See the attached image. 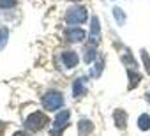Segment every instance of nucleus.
Segmentation results:
<instances>
[{
    "mask_svg": "<svg viewBox=\"0 0 150 136\" xmlns=\"http://www.w3.org/2000/svg\"><path fill=\"white\" fill-rule=\"evenodd\" d=\"M46 124H48V117H46L42 111H34V113H30V115L27 117V120H25V127H27L28 131H32V132L41 131Z\"/></svg>",
    "mask_w": 150,
    "mask_h": 136,
    "instance_id": "1",
    "label": "nucleus"
},
{
    "mask_svg": "<svg viewBox=\"0 0 150 136\" xmlns=\"http://www.w3.org/2000/svg\"><path fill=\"white\" fill-rule=\"evenodd\" d=\"M62 104H64V97H62V94L57 92V90H50V92H46V94L42 96V106H44L48 111H55V110L62 108Z\"/></svg>",
    "mask_w": 150,
    "mask_h": 136,
    "instance_id": "2",
    "label": "nucleus"
},
{
    "mask_svg": "<svg viewBox=\"0 0 150 136\" xmlns=\"http://www.w3.org/2000/svg\"><path fill=\"white\" fill-rule=\"evenodd\" d=\"M87 18H88V13L85 7H71L65 13V21L69 25H81L87 21Z\"/></svg>",
    "mask_w": 150,
    "mask_h": 136,
    "instance_id": "3",
    "label": "nucleus"
},
{
    "mask_svg": "<svg viewBox=\"0 0 150 136\" xmlns=\"http://www.w3.org/2000/svg\"><path fill=\"white\" fill-rule=\"evenodd\" d=\"M69 117H71V113H69L67 110H62V111L57 115L55 122H53V131H51V134H60V132L69 125Z\"/></svg>",
    "mask_w": 150,
    "mask_h": 136,
    "instance_id": "4",
    "label": "nucleus"
},
{
    "mask_svg": "<svg viewBox=\"0 0 150 136\" xmlns=\"http://www.w3.org/2000/svg\"><path fill=\"white\" fill-rule=\"evenodd\" d=\"M101 41V25H99V18L94 16L90 21V34H88V42L90 44H97Z\"/></svg>",
    "mask_w": 150,
    "mask_h": 136,
    "instance_id": "5",
    "label": "nucleus"
},
{
    "mask_svg": "<svg viewBox=\"0 0 150 136\" xmlns=\"http://www.w3.org/2000/svg\"><path fill=\"white\" fill-rule=\"evenodd\" d=\"M85 35H87V34H85L81 28H69V30L65 32V39L71 41V42H80V41L85 39Z\"/></svg>",
    "mask_w": 150,
    "mask_h": 136,
    "instance_id": "6",
    "label": "nucleus"
},
{
    "mask_svg": "<svg viewBox=\"0 0 150 136\" xmlns=\"http://www.w3.org/2000/svg\"><path fill=\"white\" fill-rule=\"evenodd\" d=\"M62 60H64V65L67 69H72V67L78 65V55L74 51H64L62 53Z\"/></svg>",
    "mask_w": 150,
    "mask_h": 136,
    "instance_id": "7",
    "label": "nucleus"
},
{
    "mask_svg": "<svg viewBox=\"0 0 150 136\" xmlns=\"http://www.w3.org/2000/svg\"><path fill=\"white\" fill-rule=\"evenodd\" d=\"M113 120H115V125L118 129H124L127 125V113L124 110H115L113 111Z\"/></svg>",
    "mask_w": 150,
    "mask_h": 136,
    "instance_id": "8",
    "label": "nucleus"
},
{
    "mask_svg": "<svg viewBox=\"0 0 150 136\" xmlns=\"http://www.w3.org/2000/svg\"><path fill=\"white\" fill-rule=\"evenodd\" d=\"M85 90H87V87H85V80L83 78H76V80H74V83H72V94H74V97L83 96Z\"/></svg>",
    "mask_w": 150,
    "mask_h": 136,
    "instance_id": "9",
    "label": "nucleus"
},
{
    "mask_svg": "<svg viewBox=\"0 0 150 136\" xmlns=\"http://www.w3.org/2000/svg\"><path fill=\"white\" fill-rule=\"evenodd\" d=\"M78 131H80V134H90L94 131V124L88 118H81L78 124Z\"/></svg>",
    "mask_w": 150,
    "mask_h": 136,
    "instance_id": "10",
    "label": "nucleus"
},
{
    "mask_svg": "<svg viewBox=\"0 0 150 136\" xmlns=\"http://www.w3.org/2000/svg\"><path fill=\"white\" fill-rule=\"evenodd\" d=\"M96 50H94V44H90V46H87L85 50H83V58H85V64H90L94 58H96Z\"/></svg>",
    "mask_w": 150,
    "mask_h": 136,
    "instance_id": "11",
    "label": "nucleus"
},
{
    "mask_svg": "<svg viewBox=\"0 0 150 136\" xmlns=\"http://www.w3.org/2000/svg\"><path fill=\"white\" fill-rule=\"evenodd\" d=\"M138 127H139L141 131H148V129H150V115L143 113V115L138 118Z\"/></svg>",
    "mask_w": 150,
    "mask_h": 136,
    "instance_id": "12",
    "label": "nucleus"
},
{
    "mask_svg": "<svg viewBox=\"0 0 150 136\" xmlns=\"http://www.w3.org/2000/svg\"><path fill=\"white\" fill-rule=\"evenodd\" d=\"M122 62L125 64V67L129 65V69H136V62H134V58H132V55H131L129 50L125 53H122Z\"/></svg>",
    "mask_w": 150,
    "mask_h": 136,
    "instance_id": "13",
    "label": "nucleus"
},
{
    "mask_svg": "<svg viewBox=\"0 0 150 136\" xmlns=\"http://www.w3.org/2000/svg\"><path fill=\"white\" fill-rule=\"evenodd\" d=\"M127 74H129V78H131V85H129V89H134L138 83H139V74L134 71V69H127Z\"/></svg>",
    "mask_w": 150,
    "mask_h": 136,
    "instance_id": "14",
    "label": "nucleus"
},
{
    "mask_svg": "<svg viewBox=\"0 0 150 136\" xmlns=\"http://www.w3.org/2000/svg\"><path fill=\"white\" fill-rule=\"evenodd\" d=\"M113 16H115V20H117L118 25H124L125 23V14H124V11L120 7H113Z\"/></svg>",
    "mask_w": 150,
    "mask_h": 136,
    "instance_id": "15",
    "label": "nucleus"
},
{
    "mask_svg": "<svg viewBox=\"0 0 150 136\" xmlns=\"http://www.w3.org/2000/svg\"><path fill=\"white\" fill-rule=\"evenodd\" d=\"M7 39H9V30L6 27H2V28H0V50L7 44Z\"/></svg>",
    "mask_w": 150,
    "mask_h": 136,
    "instance_id": "16",
    "label": "nucleus"
},
{
    "mask_svg": "<svg viewBox=\"0 0 150 136\" xmlns=\"http://www.w3.org/2000/svg\"><path fill=\"white\" fill-rule=\"evenodd\" d=\"M141 60H143V65H145L146 73L150 74V55H148L146 50H141Z\"/></svg>",
    "mask_w": 150,
    "mask_h": 136,
    "instance_id": "17",
    "label": "nucleus"
},
{
    "mask_svg": "<svg viewBox=\"0 0 150 136\" xmlns=\"http://www.w3.org/2000/svg\"><path fill=\"white\" fill-rule=\"evenodd\" d=\"M16 6V0H0V7L2 9H11Z\"/></svg>",
    "mask_w": 150,
    "mask_h": 136,
    "instance_id": "18",
    "label": "nucleus"
},
{
    "mask_svg": "<svg viewBox=\"0 0 150 136\" xmlns=\"http://www.w3.org/2000/svg\"><path fill=\"white\" fill-rule=\"evenodd\" d=\"M101 71H103V60H99V62H97V65L94 67V71L90 73V76H94V78H97V76L101 74Z\"/></svg>",
    "mask_w": 150,
    "mask_h": 136,
    "instance_id": "19",
    "label": "nucleus"
},
{
    "mask_svg": "<svg viewBox=\"0 0 150 136\" xmlns=\"http://www.w3.org/2000/svg\"><path fill=\"white\" fill-rule=\"evenodd\" d=\"M4 129H6V125H4V122H0V134L4 132Z\"/></svg>",
    "mask_w": 150,
    "mask_h": 136,
    "instance_id": "20",
    "label": "nucleus"
},
{
    "mask_svg": "<svg viewBox=\"0 0 150 136\" xmlns=\"http://www.w3.org/2000/svg\"><path fill=\"white\" fill-rule=\"evenodd\" d=\"M76 2H78V0H76Z\"/></svg>",
    "mask_w": 150,
    "mask_h": 136,
    "instance_id": "21",
    "label": "nucleus"
}]
</instances>
